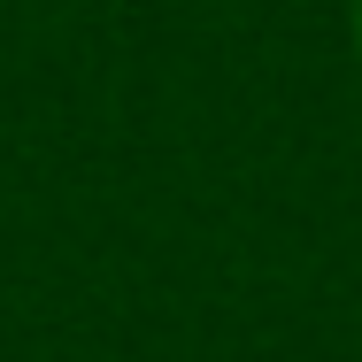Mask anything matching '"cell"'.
Returning <instances> with one entry per match:
<instances>
[{"label":"cell","mask_w":362,"mask_h":362,"mask_svg":"<svg viewBox=\"0 0 362 362\" xmlns=\"http://www.w3.org/2000/svg\"><path fill=\"white\" fill-rule=\"evenodd\" d=\"M355 39H362V0H355Z\"/></svg>","instance_id":"obj_1"}]
</instances>
